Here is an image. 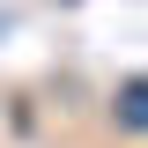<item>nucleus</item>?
I'll use <instances>...</instances> for the list:
<instances>
[{
  "label": "nucleus",
  "mask_w": 148,
  "mask_h": 148,
  "mask_svg": "<svg viewBox=\"0 0 148 148\" xmlns=\"http://www.w3.org/2000/svg\"><path fill=\"white\" fill-rule=\"evenodd\" d=\"M126 119H133V126H148V89H126Z\"/></svg>",
  "instance_id": "1"
}]
</instances>
